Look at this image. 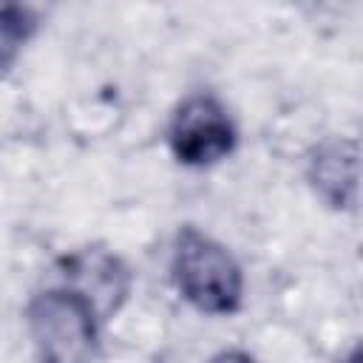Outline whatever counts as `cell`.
I'll use <instances>...</instances> for the list:
<instances>
[{"label": "cell", "mask_w": 363, "mask_h": 363, "mask_svg": "<svg viewBox=\"0 0 363 363\" xmlns=\"http://www.w3.org/2000/svg\"><path fill=\"white\" fill-rule=\"evenodd\" d=\"M173 281L184 301L210 315L235 312L241 303V269L210 235L184 227L173 247Z\"/></svg>", "instance_id": "6da1fadb"}, {"label": "cell", "mask_w": 363, "mask_h": 363, "mask_svg": "<svg viewBox=\"0 0 363 363\" xmlns=\"http://www.w3.org/2000/svg\"><path fill=\"white\" fill-rule=\"evenodd\" d=\"M40 363H88L94 349L91 303L77 292H43L28 306Z\"/></svg>", "instance_id": "7a4b0ae2"}, {"label": "cell", "mask_w": 363, "mask_h": 363, "mask_svg": "<svg viewBox=\"0 0 363 363\" xmlns=\"http://www.w3.org/2000/svg\"><path fill=\"white\" fill-rule=\"evenodd\" d=\"M173 156L184 164L201 167L224 159L235 145V128L224 105L210 94L187 96L170 122L167 130Z\"/></svg>", "instance_id": "3957f363"}, {"label": "cell", "mask_w": 363, "mask_h": 363, "mask_svg": "<svg viewBox=\"0 0 363 363\" xmlns=\"http://www.w3.org/2000/svg\"><path fill=\"white\" fill-rule=\"evenodd\" d=\"M309 179L332 207H354L357 201V145L352 139H329L309 159Z\"/></svg>", "instance_id": "277c9868"}, {"label": "cell", "mask_w": 363, "mask_h": 363, "mask_svg": "<svg viewBox=\"0 0 363 363\" xmlns=\"http://www.w3.org/2000/svg\"><path fill=\"white\" fill-rule=\"evenodd\" d=\"M20 40H23V26L17 20L0 17V74H6V68L14 62Z\"/></svg>", "instance_id": "5b68a950"}, {"label": "cell", "mask_w": 363, "mask_h": 363, "mask_svg": "<svg viewBox=\"0 0 363 363\" xmlns=\"http://www.w3.org/2000/svg\"><path fill=\"white\" fill-rule=\"evenodd\" d=\"M210 363H252V357L250 354H244V352H221V354H216Z\"/></svg>", "instance_id": "8992f818"}]
</instances>
